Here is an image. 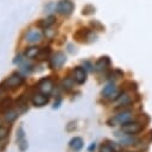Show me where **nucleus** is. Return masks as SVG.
Returning <instances> with one entry per match:
<instances>
[{"label":"nucleus","instance_id":"nucleus-21","mask_svg":"<svg viewBox=\"0 0 152 152\" xmlns=\"http://www.w3.org/2000/svg\"><path fill=\"white\" fill-rule=\"evenodd\" d=\"M100 152H116L114 146L110 144H102L100 146Z\"/></svg>","mask_w":152,"mask_h":152},{"label":"nucleus","instance_id":"nucleus-16","mask_svg":"<svg viewBox=\"0 0 152 152\" xmlns=\"http://www.w3.org/2000/svg\"><path fill=\"white\" fill-rule=\"evenodd\" d=\"M19 110H15V109H10L8 112H6L5 113V120L7 121V122H13L18 116H19Z\"/></svg>","mask_w":152,"mask_h":152},{"label":"nucleus","instance_id":"nucleus-14","mask_svg":"<svg viewBox=\"0 0 152 152\" xmlns=\"http://www.w3.org/2000/svg\"><path fill=\"white\" fill-rule=\"evenodd\" d=\"M69 146H70V148H71L72 151L78 152V151L83 147V140H82V138H80V137L72 138V139L70 140V142H69Z\"/></svg>","mask_w":152,"mask_h":152},{"label":"nucleus","instance_id":"nucleus-9","mask_svg":"<svg viewBox=\"0 0 152 152\" xmlns=\"http://www.w3.org/2000/svg\"><path fill=\"white\" fill-rule=\"evenodd\" d=\"M31 101H32L33 106H36V107H43V106H45L49 102V95H44L42 93H37V94H33L32 95Z\"/></svg>","mask_w":152,"mask_h":152},{"label":"nucleus","instance_id":"nucleus-22","mask_svg":"<svg viewBox=\"0 0 152 152\" xmlns=\"http://www.w3.org/2000/svg\"><path fill=\"white\" fill-rule=\"evenodd\" d=\"M10 133V127H5V126H0V140L5 139Z\"/></svg>","mask_w":152,"mask_h":152},{"label":"nucleus","instance_id":"nucleus-24","mask_svg":"<svg viewBox=\"0 0 152 152\" xmlns=\"http://www.w3.org/2000/svg\"><path fill=\"white\" fill-rule=\"evenodd\" d=\"M135 142V139L133 138H124L120 140V144L124 145V146H128V145H133Z\"/></svg>","mask_w":152,"mask_h":152},{"label":"nucleus","instance_id":"nucleus-15","mask_svg":"<svg viewBox=\"0 0 152 152\" xmlns=\"http://www.w3.org/2000/svg\"><path fill=\"white\" fill-rule=\"evenodd\" d=\"M12 108H13V100L12 99L6 97L1 101V103H0V112L1 113H6Z\"/></svg>","mask_w":152,"mask_h":152},{"label":"nucleus","instance_id":"nucleus-18","mask_svg":"<svg viewBox=\"0 0 152 152\" xmlns=\"http://www.w3.org/2000/svg\"><path fill=\"white\" fill-rule=\"evenodd\" d=\"M53 23H55V17L50 15V17H48L46 19H42V20L38 23V26H39V27H43V28H48V27H50Z\"/></svg>","mask_w":152,"mask_h":152},{"label":"nucleus","instance_id":"nucleus-1","mask_svg":"<svg viewBox=\"0 0 152 152\" xmlns=\"http://www.w3.org/2000/svg\"><path fill=\"white\" fill-rule=\"evenodd\" d=\"M24 82H25V78L20 74L14 72L2 83V86H4L5 89H15V88L20 87Z\"/></svg>","mask_w":152,"mask_h":152},{"label":"nucleus","instance_id":"nucleus-3","mask_svg":"<svg viewBox=\"0 0 152 152\" xmlns=\"http://www.w3.org/2000/svg\"><path fill=\"white\" fill-rule=\"evenodd\" d=\"M37 87H38V91L39 93H42L44 95H50L52 93V90H53V82H52L51 78L44 77V78L39 80Z\"/></svg>","mask_w":152,"mask_h":152},{"label":"nucleus","instance_id":"nucleus-19","mask_svg":"<svg viewBox=\"0 0 152 152\" xmlns=\"http://www.w3.org/2000/svg\"><path fill=\"white\" fill-rule=\"evenodd\" d=\"M17 106H18V109H19V113H25L27 109H28V106H27V101H25L24 96H21L18 101H17Z\"/></svg>","mask_w":152,"mask_h":152},{"label":"nucleus","instance_id":"nucleus-10","mask_svg":"<svg viewBox=\"0 0 152 152\" xmlns=\"http://www.w3.org/2000/svg\"><path fill=\"white\" fill-rule=\"evenodd\" d=\"M86 80H87V71L81 66L75 68V70H74V81L78 84H83L86 82Z\"/></svg>","mask_w":152,"mask_h":152},{"label":"nucleus","instance_id":"nucleus-27","mask_svg":"<svg viewBox=\"0 0 152 152\" xmlns=\"http://www.w3.org/2000/svg\"><path fill=\"white\" fill-rule=\"evenodd\" d=\"M95 146H96V145H95V142H93V144H91V145H90V146L88 147V151H89V152L94 151V150H95Z\"/></svg>","mask_w":152,"mask_h":152},{"label":"nucleus","instance_id":"nucleus-23","mask_svg":"<svg viewBox=\"0 0 152 152\" xmlns=\"http://www.w3.org/2000/svg\"><path fill=\"white\" fill-rule=\"evenodd\" d=\"M62 86H63V88H64L65 90H70V89L72 88V80H71V78H65V80H63Z\"/></svg>","mask_w":152,"mask_h":152},{"label":"nucleus","instance_id":"nucleus-13","mask_svg":"<svg viewBox=\"0 0 152 152\" xmlns=\"http://www.w3.org/2000/svg\"><path fill=\"white\" fill-rule=\"evenodd\" d=\"M109 63H110V61H109V58H108L107 56L101 57V58L95 63V68H94V69H95L96 71H103L106 68H108Z\"/></svg>","mask_w":152,"mask_h":152},{"label":"nucleus","instance_id":"nucleus-2","mask_svg":"<svg viewBox=\"0 0 152 152\" xmlns=\"http://www.w3.org/2000/svg\"><path fill=\"white\" fill-rule=\"evenodd\" d=\"M132 119V112L129 110H122L121 113H119L118 115H115L114 118H112L108 121L109 126H116V125H122L127 121H131Z\"/></svg>","mask_w":152,"mask_h":152},{"label":"nucleus","instance_id":"nucleus-8","mask_svg":"<svg viewBox=\"0 0 152 152\" xmlns=\"http://www.w3.org/2000/svg\"><path fill=\"white\" fill-rule=\"evenodd\" d=\"M102 96L103 97H109V99H118L119 97V91L116 89V87L113 83L107 84L103 89H102Z\"/></svg>","mask_w":152,"mask_h":152},{"label":"nucleus","instance_id":"nucleus-20","mask_svg":"<svg viewBox=\"0 0 152 152\" xmlns=\"http://www.w3.org/2000/svg\"><path fill=\"white\" fill-rule=\"evenodd\" d=\"M40 49H38L37 46H31V48H27L26 51H25V56L27 58H36L38 52H39Z\"/></svg>","mask_w":152,"mask_h":152},{"label":"nucleus","instance_id":"nucleus-26","mask_svg":"<svg viewBox=\"0 0 152 152\" xmlns=\"http://www.w3.org/2000/svg\"><path fill=\"white\" fill-rule=\"evenodd\" d=\"M74 128H76V122H74V121L69 122V125L66 126V131H72Z\"/></svg>","mask_w":152,"mask_h":152},{"label":"nucleus","instance_id":"nucleus-6","mask_svg":"<svg viewBox=\"0 0 152 152\" xmlns=\"http://www.w3.org/2000/svg\"><path fill=\"white\" fill-rule=\"evenodd\" d=\"M65 55L63 52H57L50 58V68L51 69H58L65 63Z\"/></svg>","mask_w":152,"mask_h":152},{"label":"nucleus","instance_id":"nucleus-5","mask_svg":"<svg viewBox=\"0 0 152 152\" xmlns=\"http://www.w3.org/2000/svg\"><path fill=\"white\" fill-rule=\"evenodd\" d=\"M57 11L61 14L64 15H69L72 11H74V4L70 0H61L57 4Z\"/></svg>","mask_w":152,"mask_h":152},{"label":"nucleus","instance_id":"nucleus-25","mask_svg":"<svg viewBox=\"0 0 152 152\" xmlns=\"http://www.w3.org/2000/svg\"><path fill=\"white\" fill-rule=\"evenodd\" d=\"M55 33H56V32H55V31H51L49 27H48V30L45 28V36H46V38H52Z\"/></svg>","mask_w":152,"mask_h":152},{"label":"nucleus","instance_id":"nucleus-12","mask_svg":"<svg viewBox=\"0 0 152 152\" xmlns=\"http://www.w3.org/2000/svg\"><path fill=\"white\" fill-rule=\"evenodd\" d=\"M25 38H26V40L28 43H37V42H39L42 39V33L38 30H31V31H28L26 33Z\"/></svg>","mask_w":152,"mask_h":152},{"label":"nucleus","instance_id":"nucleus-11","mask_svg":"<svg viewBox=\"0 0 152 152\" xmlns=\"http://www.w3.org/2000/svg\"><path fill=\"white\" fill-rule=\"evenodd\" d=\"M90 37H93V38H95L96 39V34H93L89 30H87V28H81V30H78L75 34H74V38L76 39V40H78V42H84L86 39H89Z\"/></svg>","mask_w":152,"mask_h":152},{"label":"nucleus","instance_id":"nucleus-7","mask_svg":"<svg viewBox=\"0 0 152 152\" xmlns=\"http://www.w3.org/2000/svg\"><path fill=\"white\" fill-rule=\"evenodd\" d=\"M17 144H18V147L20 151H26L27 147H28V144H27V140L25 139V132H24V128L23 126H19V128L17 129Z\"/></svg>","mask_w":152,"mask_h":152},{"label":"nucleus","instance_id":"nucleus-17","mask_svg":"<svg viewBox=\"0 0 152 152\" xmlns=\"http://www.w3.org/2000/svg\"><path fill=\"white\" fill-rule=\"evenodd\" d=\"M50 52H51V50H50L49 46H48V48H43V49L39 50V52H38V55H37L36 59H38V61H45V59L50 56Z\"/></svg>","mask_w":152,"mask_h":152},{"label":"nucleus","instance_id":"nucleus-4","mask_svg":"<svg viewBox=\"0 0 152 152\" xmlns=\"http://www.w3.org/2000/svg\"><path fill=\"white\" fill-rule=\"evenodd\" d=\"M142 129V124L138 121H127L121 125V131L127 134H137Z\"/></svg>","mask_w":152,"mask_h":152}]
</instances>
